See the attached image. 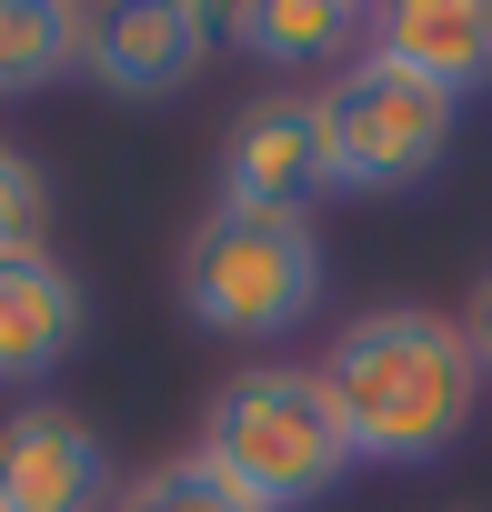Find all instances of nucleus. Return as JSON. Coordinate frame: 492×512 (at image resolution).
Listing matches in <instances>:
<instances>
[{
  "label": "nucleus",
  "mask_w": 492,
  "mask_h": 512,
  "mask_svg": "<svg viewBox=\"0 0 492 512\" xmlns=\"http://www.w3.org/2000/svg\"><path fill=\"white\" fill-rule=\"evenodd\" d=\"M312 382H322L352 462H442L482 402L472 332L422 302H382V312L342 322Z\"/></svg>",
  "instance_id": "nucleus-1"
},
{
  "label": "nucleus",
  "mask_w": 492,
  "mask_h": 512,
  "mask_svg": "<svg viewBox=\"0 0 492 512\" xmlns=\"http://www.w3.org/2000/svg\"><path fill=\"white\" fill-rule=\"evenodd\" d=\"M191 462H211L241 502H262V512H302V502H322L352 472V442H342V422H332L312 372L252 362V372H231L211 392Z\"/></svg>",
  "instance_id": "nucleus-2"
},
{
  "label": "nucleus",
  "mask_w": 492,
  "mask_h": 512,
  "mask_svg": "<svg viewBox=\"0 0 492 512\" xmlns=\"http://www.w3.org/2000/svg\"><path fill=\"white\" fill-rule=\"evenodd\" d=\"M322 231L302 211H201L181 241V312L221 342H282L322 312Z\"/></svg>",
  "instance_id": "nucleus-3"
},
{
  "label": "nucleus",
  "mask_w": 492,
  "mask_h": 512,
  "mask_svg": "<svg viewBox=\"0 0 492 512\" xmlns=\"http://www.w3.org/2000/svg\"><path fill=\"white\" fill-rule=\"evenodd\" d=\"M312 111H322L332 191H412V181L442 171V151H452V131H462V101H442L432 81L392 71L382 51H352Z\"/></svg>",
  "instance_id": "nucleus-4"
},
{
  "label": "nucleus",
  "mask_w": 492,
  "mask_h": 512,
  "mask_svg": "<svg viewBox=\"0 0 492 512\" xmlns=\"http://www.w3.org/2000/svg\"><path fill=\"white\" fill-rule=\"evenodd\" d=\"M211 11L191 0H121V11H81V71L121 101H161V91H191L201 61H211Z\"/></svg>",
  "instance_id": "nucleus-5"
},
{
  "label": "nucleus",
  "mask_w": 492,
  "mask_h": 512,
  "mask_svg": "<svg viewBox=\"0 0 492 512\" xmlns=\"http://www.w3.org/2000/svg\"><path fill=\"white\" fill-rule=\"evenodd\" d=\"M111 502H121V482L81 412L31 402L0 422V512H111Z\"/></svg>",
  "instance_id": "nucleus-6"
},
{
  "label": "nucleus",
  "mask_w": 492,
  "mask_h": 512,
  "mask_svg": "<svg viewBox=\"0 0 492 512\" xmlns=\"http://www.w3.org/2000/svg\"><path fill=\"white\" fill-rule=\"evenodd\" d=\"M322 181H332L322 111L302 91H272L221 131V211H302Z\"/></svg>",
  "instance_id": "nucleus-7"
},
{
  "label": "nucleus",
  "mask_w": 492,
  "mask_h": 512,
  "mask_svg": "<svg viewBox=\"0 0 492 512\" xmlns=\"http://www.w3.org/2000/svg\"><path fill=\"white\" fill-rule=\"evenodd\" d=\"M362 31H372V51L392 71L432 81L442 101L492 81V0H392V11H372Z\"/></svg>",
  "instance_id": "nucleus-8"
},
{
  "label": "nucleus",
  "mask_w": 492,
  "mask_h": 512,
  "mask_svg": "<svg viewBox=\"0 0 492 512\" xmlns=\"http://www.w3.org/2000/svg\"><path fill=\"white\" fill-rule=\"evenodd\" d=\"M81 282L51 251H11L0 262V382H51L81 352Z\"/></svg>",
  "instance_id": "nucleus-9"
},
{
  "label": "nucleus",
  "mask_w": 492,
  "mask_h": 512,
  "mask_svg": "<svg viewBox=\"0 0 492 512\" xmlns=\"http://www.w3.org/2000/svg\"><path fill=\"white\" fill-rule=\"evenodd\" d=\"M221 31L252 61H352V41H362L342 0H231Z\"/></svg>",
  "instance_id": "nucleus-10"
},
{
  "label": "nucleus",
  "mask_w": 492,
  "mask_h": 512,
  "mask_svg": "<svg viewBox=\"0 0 492 512\" xmlns=\"http://www.w3.org/2000/svg\"><path fill=\"white\" fill-rule=\"evenodd\" d=\"M81 71V11L61 0H0V101H31Z\"/></svg>",
  "instance_id": "nucleus-11"
},
{
  "label": "nucleus",
  "mask_w": 492,
  "mask_h": 512,
  "mask_svg": "<svg viewBox=\"0 0 492 512\" xmlns=\"http://www.w3.org/2000/svg\"><path fill=\"white\" fill-rule=\"evenodd\" d=\"M111 512H262V502H241L211 462L171 452V462H151L141 482H121V502H111Z\"/></svg>",
  "instance_id": "nucleus-12"
},
{
  "label": "nucleus",
  "mask_w": 492,
  "mask_h": 512,
  "mask_svg": "<svg viewBox=\"0 0 492 512\" xmlns=\"http://www.w3.org/2000/svg\"><path fill=\"white\" fill-rule=\"evenodd\" d=\"M41 221H51V191H41V171L0 141V262L11 251H41Z\"/></svg>",
  "instance_id": "nucleus-13"
},
{
  "label": "nucleus",
  "mask_w": 492,
  "mask_h": 512,
  "mask_svg": "<svg viewBox=\"0 0 492 512\" xmlns=\"http://www.w3.org/2000/svg\"><path fill=\"white\" fill-rule=\"evenodd\" d=\"M462 332H472V362L492 372V282H482V302H472V322H462Z\"/></svg>",
  "instance_id": "nucleus-14"
}]
</instances>
